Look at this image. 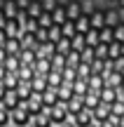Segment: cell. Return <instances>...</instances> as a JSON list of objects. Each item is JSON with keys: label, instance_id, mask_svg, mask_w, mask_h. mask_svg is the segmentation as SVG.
I'll list each match as a JSON object with an SVG mask.
<instances>
[{"label": "cell", "instance_id": "17", "mask_svg": "<svg viewBox=\"0 0 124 127\" xmlns=\"http://www.w3.org/2000/svg\"><path fill=\"white\" fill-rule=\"evenodd\" d=\"M31 127H54V125H52V120H49L47 113H40V115H33Z\"/></svg>", "mask_w": 124, "mask_h": 127}, {"label": "cell", "instance_id": "20", "mask_svg": "<svg viewBox=\"0 0 124 127\" xmlns=\"http://www.w3.org/2000/svg\"><path fill=\"white\" fill-rule=\"evenodd\" d=\"M122 57V52H120V42H110L108 45V59L110 61H117Z\"/></svg>", "mask_w": 124, "mask_h": 127}, {"label": "cell", "instance_id": "22", "mask_svg": "<svg viewBox=\"0 0 124 127\" xmlns=\"http://www.w3.org/2000/svg\"><path fill=\"white\" fill-rule=\"evenodd\" d=\"M98 127H117V120H115V118H108V120H103Z\"/></svg>", "mask_w": 124, "mask_h": 127}, {"label": "cell", "instance_id": "6", "mask_svg": "<svg viewBox=\"0 0 124 127\" xmlns=\"http://www.w3.org/2000/svg\"><path fill=\"white\" fill-rule=\"evenodd\" d=\"M52 73V59H37L35 61V75L37 78H47Z\"/></svg>", "mask_w": 124, "mask_h": 127}, {"label": "cell", "instance_id": "19", "mask_svg": "<svg viewBox=\"0 0 124 127\" xmlns=\"http://www.w3.org/2000/svg\"><path fill=\"white\" fill-rule=\"evenodd\" d=\"M122 115H124V101H115V104L110 106V118L120 120Z\"/></svg>", "mask_w": 124, "mask_h": 127}, {"label": "cell", "instance_id": "11", "mask_svg": "<svg viewBox=\"0 0 124 127\" xmlns=\"http://www.w3.org/2000/svg\"><path fill=\"white\" fill-rule=\"evenodd\" d=\"M106 85H108V87H115V90H120V87L124 85V73H120V71H112L110 75L106 78Z\"/></svg>", "mask_w": 124, "mask_h": 127}, {"label": "cell", "instance_id": "18", "mask_svg": "<svg viewBox=\"0 0 124 127\" xmlns=\"http://www.w3.org/2000/svg\"><path fill=\"white\" fill-rule=\"evenodd\" d=\"M2 82H5V87H7V92H14V90L19 87V82H21V80H19V75H17V73H7Z\"/></svg>", "mask_w": 124, "mask_h": 127}, {"label": "cell", "instance_id": "27", "mask_svg": "<svg viewBox=\"0 0 124 127\" xmlns=\"http://www.w3.org/2000/svg\"><path fill=\"white\" fill-rule=\"evenodd\" d=\"M59 127H75V123H73V120H68V123H63V125H59Z\"/></svg>", "mask_w": 124, "mask_h": 127}, {"label": "cell", "instance_id": "24", "mask_svg": "<svg viewBox=\"0 0 124 127\" xmlns=\"http://www.w3.org/2000/svg\"><path fill=\"white\" fill-rule=\"evenodd\" d=\"M5 59H7V52H5V47H0V64H5Z\"/></svg>", "mask_w": 124, "mask_h": 127}, {"label": "cell", "instance_id": "29", "mask_svg": "<svg viewBox=\"0 0 124 127\" xmlns=\"http://www.w3.org/2000/svg\"><path fill=\"white\" fill-rule=\"evenodd\" d=\"M120 52H122V57H124V42H122V45H120Z\"/></svg>", "mask_w": 124, "mask_h": 127}, {"label": "cell", "instance_id": "4", "mask_svg": "<svg viewBox=\"0 0 124 127\" xmlns=\"http://www.w3.org/2000/svg\"><path fill=\"white\" fill-rule=\"evenodd\" d=\"M63 106H66V111H68L70 118H75L77 113L84 111V96H73V99H70L68 104H63Z\"/></svg>", "mask_w": 124, "mask_h": 127}, {"label": "cell", "instance_id": "16", "mask_svg": "<svg viewBox=\"0 0 124 127\" xmlns=\"http://www.w3.org/2000/svg\"><path fill=\"white\" fill-rule=\"evenodd\" d=\"M5 71H7V73H17V75H19V71H21L19 57H7V59H5Z\"/></svg>", "mask_w": 124, "mask_h": 127}, {"label": "cell", "instance_id": "12", "mask_svg": "<svg viewBox=\"0 0 124 127\" xmlns=\"http://www.w3.org/2000/svg\"><path fill=\"white\" fill-rule=\"evenodd\" d=\"M73 123H75V127H89L94 123V115L89 113V111H82V113H77L73 118Z\"/></svg>", "mask_w": 124, "mask_h": 127}, {"label": "cell", "instance_id": "25", "mask_svg": "<svg viewBox=\"0 0 124 127\" xmlns=\"http://www.w3.org/2000/svg\"><path fill=\"white\" fill-rule=\"evenodd\" d=\"M117 99H120V101H124V85L120 87V90H117Z\"/></svg>", "mask_w": 124, "mask_h": 127}, {"label": "cell", "instance_id": "1", "mask_svg": "<svg viewBox=\"0 0 124 127\" xmlns=\"http://www.w3.org/2000/svg\"><path fill=\"white\" fill-rule=\"evenodd\" d=\"M9 118H12V127H28V125L33 123V115L28 113V108L23 104L17 106V108L9 113Z\"/></svg>", "mask_w": 124, "mask_h": 127}, {"label": "cell", "instance_id": "26", "mask_svg": "<svg viewBox=\"0 0 124 127\" xmlns=\"http://www.w3.org/2000/svg\"><path fill=\"white\" fill-rule=\"evenodd\" d=\"M5 75H7V71H5V64H0V80H5Z\"/></svg>", "mask_w": 124, "mask_h": 127}, {"label": "cell", "instance_id": "23", "mask_svg": "<svg viewBox=\"0 0 124 127\" xmlns=\"http://www.w3.org/2000/svg\"><path fill=\"white\" fill-rule=\"evenodd\" d=\"M5 94H7V87H5V82H2V80H0V101H2V99H5Z\"/></svg>", "mask_w": 124, "mask_h": 127}, {"label": "cell", "instance_id": "28", "mask_svg": "<svg viewBox=\"0 0 124 127\" xmlns=\"http://www.w3.org/2000/svg\"><path fill=\"white\" fill-rule=\"evenodd\" d=\"M117 127H124V115H122L120 120H117Z\"/></svg>", "mask_w": 124, "mask_h": 127}, {"label": "cell", "instance_id": "14", "mask_svg": "<svg viewBox=\"0 0 124 127\" xmlns=\"http://www.w3.org/2000/svg\"><path fill=\"white\" fill-rule=\"evenodd\" d=\"M73 94L75 96H87L89 94V82L82 80V78H77V80L73 82Z\"/></svg>", "mask_w": 124, "mask_h": 127}, {"label": "cell", "instance_id": "7", "mask_svg": "<svg viewBox=\"0 0 124 127\" xmlns=\"http://www.w3.org/2000/svg\"><path fill=\"white\" fill-rule=\"evenodd\" d=\"M14 92H17V96H19V101H21V104H26V101L33 96V87H31V82H19V87H17Z\"/></svg>", "mask_w": 124, "mask_h": 127}, {"label": "cell", "instance_id": "13", "mask_svg": "<svg viewBox=\"0 0 124 127\" xmlns=\"http://www.w3.org/2000/svg\"><path fill=\"white\" fill-rule=\"evenodd\" d=\"M91 115H94V123H96V125H101L103 120H108V118H110V106H106V104H101V106H98V108L94 111Z\"/></svg>", "mask_w": 124, "mask_h": 127}, {"label": "cell", "instance_id": "21", "mask_svg": "<svg viewBox=\"0 0 124 127\" xmlns=\"http://www.w3.org/2000/svg\"><path fill=\"white\" fill-rule=\"evenodd\" d=\"M0 127H12V118H9V111L0 104Z\"/></svg>", "mask_w": 124, "mask_h": 127}, {"label": "cell", "instance_id": "30", "mask_svg": "<svg viewBox=\"0 0 124 127\" xmlns=\"http://www.w3.org/2000/svg\"><path fill=\"white\" fill-rule=\"evenodd\" d=\"M89 127H98V125H96V123H91V125H89Z\"/></svg>", "mask_w": 124, "mask_h": 127}, {"label": "cell", "instance_id": "5", "mask_svg": "<svg viewBox=\"0 0 124 127\" xmlns=\"http://www.w3.org/2000/svg\"><path fill=\"white\" fill-rule=\"evenodd\" d=\"M98 96H101V104H106V106H112L115 101H120V99H117V90H115V87H108V85L101 90Z\"/></svg>", "mask_w": 124, "mask_h": 127}, {"label": "cell", "instance_id": "2", "mask_svg": "<svg viewBox=\"0 0 124 127\" xmlns=\"http://www.w3.org/2000/svg\"><path fill=\"white\" fill-rule=\"evenodd\" d=\"M47 115H49V120H52V125H54V127H59V125L68 123V120H73L68 115V111H66L63 104H56L54 108H49V111H47Z\"/></svg>", "mask_w": 124, "mask_h": 127}, {"label": "cell", "instance_id": "8", "mask_svg": "<svg viewBox=\"0 0 124 127\" xmlns=\"http://www.w3.org/2000/svg\"><path fill=\"white\" fill-rule=\"evenodd\" d=\"M101 106V96L96 94V92H89L87 96H84V111H89V113H94V111Z\"/></svg>", "mask_w": 124, "mask_h": 127}, {"label": "cell", "instance_id": "10", "mask_svg": "<svg viewBox=\"0 0 124 127\" xmlns=\"http://www.w3.org/2000/svg\"><path fill=\"white\" fill-rule=\"evenodd\" d=\"M0 104H2L5 108L9 111V113H12V111L17 108V106H21V101H19V96H17V92H7V94H5V99L0 101Z\"/></svg>", "mask_w": 124, "mask_h": 127}, {"label": "cell", "instance_id": "9", "mask_svg": "<svg viewBox=\"0 0 124 127\" xmlns=\"http://www.w3.org/2000/svg\"><path fill=\"white\" fill-rule=\"evenodd\" d=\"M42 104H45V113L49 108H54V106L59 104V94H56V90H47L45 94H42Z\"/></svg>", "mask_w": 124, "mask_h": 127}, {"label": "cell", "instance_id": "15", "mask_svg": "<svg viewBox=\"0 0 124 127\" xmlns=\"http://www.w3.org/2000/svg\"><path fill=\"white\" fill-rule=\"evenodd\" d=\"M31 87H33V92H35V94H45L47 90H49V85H47V78H33L31 80Z\"/></svg>", "mask_w": 124, "mask_h": 127}, {"label": "cell", "instance_id": "3", "mask_svg": "<svg viewBox=\"0 0 124 127\" xmlns=\"http://www.w3.org/2000/svg\"><path fill=\"white\" fill-rule=\"evenodd\" d=\"M28 108V113L31 115H40V113H45V104H42V94H35V92H33V96L31 99L26 101V104H23Z\"/></svg>", "mask_w": 124, "mask_h": 127}]
</instances>
